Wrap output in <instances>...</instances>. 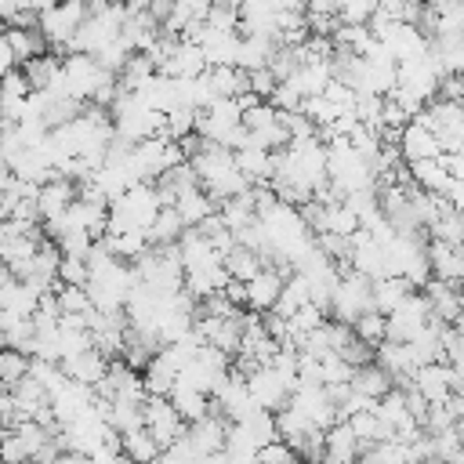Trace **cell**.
I'll use <instances>...</instances> for the list:
<instances>
[{"instance_id":"e0dca14e","label":"cell","mask_w":464,"mask_h":464,"mask_svg":"<svg viewBox=\"0 0 464 464\" xmlns=\"http://www.w3.org/2000/svg\"><path fill=\"white\" fill-rule=\"evenodd\" d=\"M174 207H178V214H181L185 225H199L210 210H218V199H214L203 185H192L188 192H181V196L174 199Z\"/></svg>"},{"instance_id":"cb8c5ba5","label":"cell","mask_w":464,"mask_h":464,"mask_svg":"<svg viewBox=\"0 0 464 464\" xmlns=\"http://www.w3.org/2000/svg\"><path fill=\"white\" fill-rule=\"evenodd\" d=\"M268 102H272L276 109H283V112H297L301 102H304V94H301V87H297L294 76H290V80H279V83H276V91H272Z\"/></svg>"},{"instance_id":"ba28073f","label":"cell","mask_w":464,"mask_h":464,"mask_svg":"<svg viewBox=\"0 0 464 464\" xmlns=\"http://www.w3.org/2000/svg\"><path fill=\"white\" fill-rule=\"evenodd\" d=\"M72 199H76V178H69V174H54L51 181L40 185V196H36V203H40V218H44V221L62 218V214L69 210Z\"/></svg>"},{"instance_id":"9c48e42d","label":"cell","mask_w":464,"mask_h":464,"mask_svg":"<svg viewBox=\"0 0 464 464\" xmlns=\"http://www.w3.org/2000/svg\"><path fill=\"white\" fill-rule=\"evenodd\" d=\"M109 355L102 352V348H94V344H87V348H80L76 355H65L62 359V366H65V373L72 377V381H83V384H98L105 373H109Z\"/></svg>"},{"instance_id":"f1b7e54d","label":"cell","mask_w":464,"mask_h":464,"mask_svg":"<svg viewBox=\"0 0 464 464\" xmlns=\"http://www.w3.org/2000/svg\"><path fill=\"white\" fill-rule=\"evenodd\" d=\"M0 22H4V18H0Z\"/></svg>"},{"instance_id":"5b68a950","label":"cell","mask_w":464,"mask_h":464,"mask_svg":"<svg viewBox=\"0 0 464 464\" xmlns=\"http://www.w3.org/2000/svg\"><path fill=\"white\" fill-rule=\"evenodd\" d=\"M399 152H402V160H406V163H413V160L442 156L446 149H442V141H439V134H435V130H428L420 120H410V123L399 130Z\"/></svg>"},{"instance_id":"d4e9b609","label":"cell","mask_w":464,"mask_h":464,"mask_svg":"<svg viewBox=\"0 0 464 464\" xmlns=\"http://www.w3.org/2000/svg\"><path fill=\"white\" fill-rule=\"evenodd\" d=\"M29 91H33V83H29V76L22 72V65H14V69H7V72L0 76V94H4V98H29Z\"/></svg>"},{"instance_id":"5bb4252c","label":"cell","mask_w":464,"mask_h":464,"mask_svg":"<svg viewBox=\"0 0 464 464\" xmlns=\"http://www.w3.org/2000/svg\"><path fill=\"white\" fill-rule=\"evenodd\" d=\"M170 402L178 406V413H181L188 424L210 413V392H199V388L181 384V381H174V388H170Z\"/></svg>"},{"instance_id":"7c38bea8","label":"cell","mask_w":464,"mask_h":464,"mask_svg":"<svg viewBox=\"0 0 464 464\" xmlns=\"http://www.w3.org/2000/svg\"><path fill=\"white\" fill-rule=\"evenodd\" d=\"M7 44H11L18 65L29 62V58H36V54H44V51H51V44H47V36H44L40 25H25V29L22 25H7Z\"/></svg>"},{"instance_id":"7a4b0ae2","label":"cell","mask_w":464,"mask_h":464,"mask_svg":"<svg viewBox=\"0 0 464 464\" xmlns=\"http://www.w3.org/2000/svg\"><path fill=\"white\" fill-rule=\"evenodd\" d=\"M246 388H250V395H254V402L257 406H265V410H279L290 395H294V388H290V381L286 377H279V370L276 366H257L254 373H246Z\"/></svg>"},{"instance_id":"4316f807","label":"cell","mask_w":464,"mask_h":464,"mask_svg":"<svg viewBox=\"0 0 464 464\" xmlns=\"http://www.w3.org/2000/svg\"><path fill=\"white\" fill-rule=\"evenodd\" d=\"M246 72H250V91H257L261 98H272V91H276L279 76H276L268 65H261V69H246Z\"/></svg>"},{"instance_id":"8992f818","label":"cell","mask_w":464,"mask_h":464,"mask_svg":"<svg viewBox=\"0 0 464 464\" xmlns=\"http://www.w3.org/2000/svg\"><path fill=\"white\" fill-rule=\"evenodd\" d=\"M207 69H210L207 47L196 44V40H185V36H181V44L167 54V62L160 65V72H167V76H203Z\"/></svg>"},{"instance_id":"30bf717a","label":"cell","mask_w":464,"mask_h":464,"mask_svg":"<svg viewBox=\"0 0 464 464\" xmlns=\"http://www.w3.org/2000/svg\"><path fill=\"white\" fill-rule=\"evenodd\" d=\"M410 178H413V185H420L428 192H439V196H450V188H453V174H450V167H446L442 156L413 160L410 163Z\"/></svg>"},{"instance_id":"3957f363","label":"cell","mask_w":464,"mask_h":464,"mask_svg":"<svg viewBox=\"0 0 464 464\" xmlns=\"http://www.w3.org/2000/svg\"><path fill=\"white\" fill-rule=\"evenodd\" d=\"M283 279H286V272L279 268V265H265L254 279H246V308L250 312H272L276 308V301H279V290H283Z\"/></svg>"},{"instance_id":"ac0fdd59","label":"cell","mask_w":464,"mask_h":464,"mask_svg":"<svg viewBox=\"0 0 464 464\" xmlns=\"http://www.w3.org/2000/svg\"><path fill=\"white\" fill-rule=\"evenodd\" d=\"M268 261H265V254H257L254 246H246V243H236L228 254H225V268H228V276L232 279H254L261 268H265Z\"/></svg>"},{"instance_id":"9a60e30c","label":"cell","mask_w":464,"mask_h":464,"mask_svg":"<svg viewBox=\"0 0 464 464\" xmlns=\"http://www.w3.org/2000/svg\"><path fill=\"white\" fill-rule=\"evenodd\" d=\"M120 439H123V457H127V460L145 464V460L163 457V446L156 442V435H152L145 424H138V428H130V431H120Z\"/></svg>"},{"instance_id":"83f0119b","label":"cell","mask_w":464,"mask_h":464,"mask_svg":"<svg viewBox=\"0 0 464 464\" xmlns=\"http://www.w3.org/2000/svg\"><path fill=\"white\" fill-rule=\"evenodd\" d=\"M18 62H14V51H11V44H7V33L0 36V76L7 72V69H14Z\"/></svg>"},{"instance_id":"52a82bcc","label":"cell","mask_w":464,"mask_h":464,"mask_svg":"<svg viewBox=\"0 0 464 464\" xmlns=\"http://www.w3.org/2000/svg\"><path fill=\"white\" fill-rule=\"evenodd\" d=\"M428 261H431V276L450 279V283L464 279V246L439 239V236H428Z\"/></svg>"},{"instance_id":"44dd1931","label":"cell","mask_w":464,"mask_h":464,"mask_svg":"<svg viewBox=\"0 0 464 464\" xmlns=\"http://www.w3.org/2000/svg\"><path fill=\"white\" fill-rule=\"evenodd\" d=\"M352 326H355V334H359L366 344H373V348L388 337V315H384V312H377V308H366Z\"/></svg>"},{"instance_id":"603a6c76","label":"cell","mask_w":464,"mask_h":464,"mask_svg":"<svg viewBox=\"0 0 464 464\" xmlns=\"http://www.w3.org/2000/svg\"><path fill=\"white\" fill-rule=\"evenodd\" d=\"M87 279H91V265H87V257L62 254V261H58V283H76V286H87Z\"/></svg>"},{"instance_id":"7402d4cb","label":"cell","mask_w":464,"mask_h":464,"mask_svg":"<svg viewBox=\"0 0 464 464\" xmlns=\"http://www.w3.org/2000/svg\"><path fill=\"white\" fill-rule=\"evenodd\" d=\"M29 359H33V355H25L22 348H7V344H0V377H4L7 384L22 381V377L29 373Z\"/></svg>"},{"instance_id":"277c9868","label":"cell","mask_w":464,"mask_h":464,"mask_svg":"<svg viewBox=\"0 0 464 464\" xmlns=\"http://www.w3.org/2000/svg\"><path fill=\"white\" fill-rule=\"evenodd\" d=\"M225 435H228V417L218 413V410H210L207 417H199V420L188 424V439H192V446L199 450L203 460H210L214 453L225 450Z\"/></svg>"},{"instance_id":"ffe728a7","label":"cell","mask_w":464,"mask_h":464,"mask_svg":"<svg viewBox=\"0 0 464 464\" xmlns=\"http://www.w3.org/2000/svg\"><path fill=\"white\" fill-rule=\"evenodd\" d=\"M185 228H188V225L181 221L178 207H160L156 221H152L145 232H149V243H156V246H167V243H178Z\"/></svg>"},{"instance_id":"d6986e66","label":"cell","mask_w":464,"mask_h":464,"mask_svg":"<svg viewBox=\"0 0 464 464\" xmlns=\"http://www.w3.org/2000/svg\"><path fill=\"white\" fill-rule=\"evenodd\" d=\"M22 72L29 76L33 91H47L58 80V72H62V58H58V51H44V54L22 62Z\"/></svg>"},{"instance_id":"6da1fadb","label":"cell","mask_w":464,"mask_h":464,"mask_svg":"<svg viewBox=\"0 0 464 464\" xmlns=\"http://www.w3.org/2000/svg\"><path fill=\"white\" fill-rule=\"evenodd\" d=\"M145 428L156 435V442L167 450L174 439L188 435V420L178 413V406L170 402V395H149L145 399Z\"/></svg>"},{"instance_id":"8fae6325","label":"cell","mask_w":464,"mask_h":464,"mask_svg":"<svg viewBox=\"0 0 464 464\" xmlns=\"http://www.w3.org/2000/svg\"><path fill=\"white\" fill-rule=\"evenodd\" d=\"M359 453H362V442H359L352 420H344V417L334 420L326 428V460H352Z\"/></svg>"},{"instance_id":"4fadbf2b","label":"cell","mask_w":464,"mask_h":464,"mask_svg":"<svg viewBox=\"0 0 464 464\" xmlns=\"http://www.w3.org/2000/svg\"><path fill=\"white\" fill-rule=\"evenodd\" d=\"M352 388L362 392V395H370V399H381V395H388V392L395 388V377H392L377 359H370V362L355 366V373H352Z\"/></svg>"},{"instance_id":"2e32d148","label":"cell","mask_w":464,"mask_h":464,"mask_svg":"<svg viewBox=\"0 0 464 464\" xmlns=\"http://www.w3.org/2000/svg\"><path fill=\"white\" fill-rule=\"evenodd\" d=\"M236 163H239V170L250 178V185L272 178V149H265V145L246 141L243 149H236Z\"/></svg>"},{"instance_id":"484cf974","label":"cell","mask_w":464,"mask_h":464,"mask_svg":"<svg viewBox=\"0 0 464 464\" xmlns=\"http://www.w3.org/2000/svg\"><path fill=\"white\" fill-rule=\"evenodd\" d=\"M257 460H265V464H290V460H297V450L286 442V439H272V442H265L261 450H257Z\"/></svg>"}]
</instances>
